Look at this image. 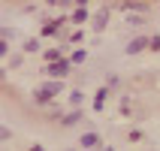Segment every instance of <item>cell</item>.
Returning a JSON list of instances; mask_svg holds the SVG:
<instances>
[{
    "label": "cell",
    "instance_id": "8fae6325",
    "mask_svg": "<svg viewBox=\"0 0 160 151\" xmlns=\"http://www.w3.org/2000/svg\"><path fill=\"white\" fill-rule=\"evenodd\" d=\"M82 100H85V94H82V91H72V94H70V103H72V106H79Z\"/></svg>",
    "mask_w": 160,
    "mask_h": 151
},
{
    "label": "cell",
    "instance_id": "44dd1931",
    "mask_svg": "<svg viewBox=\"0 0 160 151\" xmlns=\"http://www.w3.org/2000/svg\"><path fill=\"white\" fill-rule=\"evenodd\" d=\"M103 151H115V148H103Z\"/></svg>",
    "mask_w": 160,
    "mask_h": 151
},
{
    "label": "cell",
    "instance_id": "ac0fdd59",
    "mask_svg": "<svg viewBox=\"0 0 160 151\" xmlns=\"http://www.w3.org/2000/svg\"><path fill=\"white\" fill-rule=\"evenodd\" d=\"M82 39H85V33H82V30H72V36H70V43H82Z\"/></svg>",
    "mask_w": 160,
    "mask_h": 151
},
{
    "label": "cell",
    "instance_id": "52a82bcc",
    "mask_svg": "<svg viewBox=\"0 0 160 151\" xmlns=\"http://www.w3.org/2000/svg\"><path fill=\"white\" fill-rule=\"evenodd\" d=\"M106 94H109V88H100L97 94H94V112H103V103H106Z\"/></svg>",
    "mask_w": 160,
    "mask_h": 151
},
{
    "label": "cell",
    "instance_id": "5b68a950",
    "mask_svg": "<svg viewBox=\"0 0 160 151\" xmlns=\"http://www.w3.org/2000/svg\"><path fill=\"white\" fill-rule=\"evenodd\" d=\"M79 121H82V112H79V109H72V112L61 115V124L63 127H72V124H79Z\"/></svg>",
    "mask_w": 160,
    "mask_h": 151
},
{
    "label": "cell",
    "instance_id": "30bf717a",
    "mask_svg": "<svg viewBox=\"0 0 160 151\" xmlns=\"http://www.w3.org/2000/svg\"><path fill=\"white\" fill-rule=\"evenodd\" d=\"M42 88H45V91H48V94H52V97H54V94H58V91H61L63 85H61V82H54V79H52V82H45Z\"/></svg>",
    "mask_w": 160,
    "mask_h": 151
},
{
    "label": "cell",
    "instance_id": "9a60e30c",
    "mask_svg": "<svg viewBox=\"0 0 160 151\" xmlns=\"http://www.w3.org/2000/svg\"><path fill=\"white\" fill-rule=\"evenodd\" d=\"M127 24H145L142 15H127Z\"/></svg>",
    "mask_w": 160,
    "mask_h": 151
},
{
    "label": "cell",
    "instance_id": "7a4b0ae2",
    "mask_svg": "<svg viewBox=\"0 0 160 151\" xmlns=\"http://www.w3.org/2000/svg\"><path fill=\"white\" fill-rule=\"evenodd\" d=\"M145 48H148V36H133V39L127 43L124 52L127 54H139V52H145Z\"/></svg>",
    "mask_w": 160,
    "mask_h": 151
},
{
    "label": "cell",
    "instance_id": "6da1fadb",
    "mask_svg": "<svg viewBox=\"0 0 160 151\" xmlns=\"http://www.w3.org/2000/svg\"><path fill=\"white\" fill-rule=\"evenodd\" d=\"M70 67H72V63L67 61V58H61L58 63H48V67H45V76H52V79L58 82V79H63V76L70 73Z\"/></svg>",
    "mask_w": 160,
    "mask_h": 151
},
{
    "label": "cell",
    "instance_id": "2e32d148",
    "mask_svg": "<svg viewBox=\"0 0 160 151\" xmlns=\"http://www.w3.org/2000/svg\"><path fill=\"white\" fill-rule=\"evenodd\" d=\"M127 139H130V142H139V139H142V130H130V136H127Z\"/></svg>",
    "mask_w": 160,
    "mask_h": 151
},
{
    "label": "cell",
    "instance_id": "7402d4cb",
    "mask_svg": "<svg viewBox=\"0 0 160 151\" xmlns=\"http://www.w3.org/2000/svg\"><path fill=\"white\" fill-rule=\"evenodd\" d=\"M0 79H3V76H0Z\"/></svg>",
    "mask_w": 160,
    "mask_h": 151
},
{
    "label": "cell",
    "instance_id": "3957f363",
    "mask_svg": "<svg viewBox=\"0 0 160 151\" xmlns=\"http://www.w3.org/2000/svg\"><path fill=\"white\" fill-rule=\"evenodd\" d=\"M106 24H109V6H103L97 15H94V30H97V33H103V30H106Z\"/></svg>",
    "mask_w": 160,
    "mask_h": 151
},
{
    "label": "cell",
    "instance_id": "277c9868",
    "mask_svg": "<svg viewBox=\"0 0 160 151\" xmlns=\"http://www.w3.org/2000/svg\"><path fill=\"white\" fill-rule=\"evenodd\" d=\"M82 148L103 151V145H100V136H97V133H82Z\"/></svg>",
    "mask_w": 160,
    "mask_h": 151
},
{
    "label": "cell",
    "instance_id": "9c48e42d",
    "mask_svg": "<svg viewBox=\"0 0 160 151\" xmlns=\"http://www.w3.org/2000/svg\"><path fill=\"white\" fill-rule=\"evenodd\" d=\"M33 100H36V103H48V100H52V94H48V91H45V88H36Z\"/></svg>",
    "mask_w": 160,
    "mask_h": 151
},
{
    "label": "cell",
    "instance_id": "ba28073f",
    "mask_svg": "<svg viewBox=\"0 0 160 151\" xmlns=\"http://www.w3.org/2000/svg\"><path fill=\"white\" fill-rule=\"evenodd\" d=\"M42 58H45V63H58L61 61V52H58V48H45Z\"/></svg>",
    "mask_w": 160,
    "mask_h": 151
},
{
    "label": "cell",
    "instance_id": "5bb4252c",
    "mask_svg": "<svg viewBox=\"0 0 160 151\" xmlns=\"http://www.w3.org/2000/svg\"><path fill=\"white\" fill-rule=\"evenodd\" d=\"M85 58H88V54H85V52H82V48H79V52H72L70 63H82V61H85Z\"/></svg>",
    "mask_w": 160,
    "mask_h": 151
},
{
    "label": "cell",
    "instance_id": "4fadbf2b",
    "mask_svg": "<svg viewBox=\"0 0 160 151\" xmlns=\"http://www.w3.org/2000/svg\"><path fill=\"white\" fill-rule=\"evenodd\" d=\"M148 48L151 52H160V36H148Z\"/></svg>",
    "mask_w": 160,
    "mask_h": 151
},
{
    "label": "cell",
    "instance_id": "e0dca14e",
    "mask_svg": "<svg viewBox=\"0 0 160 151\" xmlns=\"http://www.w3.org/2000/svg\"><path fill=\"white\" fill-rule=\"evenodd\" d=\"M9 136H12V130H9V127H0V142H6Z\"/></svg>",
    "mask_w": 160,
    "mask_h": 151
},
{
    "label": "cell",
    "instance_id": "ffe728a7",
    "mask_svg": "<svg viewBox=\"0 0 160 151\" xmlns=\"http://www.w3.org/2000/svg\"><path fill=\"white\" fill-rule=\"evenodd\" d=\"M30 151H45V148H42V145H30Z\"/></svg>",
    "mask_w": 160,
    "mask_h": 151
},
{
    "label": "cell",
    "instance_id": "8992f818",
    "mask_svg": "<svg viewBox=\"0 0 160 151\" xmlns=\"http://www.w3.org/2000/svg\"><path fill=\"white\" fill-rule=\"evenodd\" d=\"M88 15H91V12H88L85 6H76L70 18H72V24H85V21H88Z\"/></svg>",
    "mask_w": 160,
    "mask_h": 151
},
{
    "label": "cell",
    "instance_id": "7c38bea8",
    "mask_svg": "<svg viewBox=\"0 0 160 151\" xmlns=\"http://www.w3.org/2000/svg\"><path fill=\"white\" fill-rule=\"evenodd\" d=\"M24 52H30V54L39 52V43H36V39H27V43H24Z\"/></svg>",
    "mask_w": 160,
    "mask_h": 151
},
{
    "label": "cell",
    "instance_id": "d6986e66",
    "mask_svg": "<svg viewBox=\"0 0 160 151\" xmlns=\"http://www.w3.org/2000/svg\"><path fill=\"white\" fill-rule=\"evenodd\" d=\"M6 52H9V45H6V39H0V58H6Z\"/></svg>",
    "mask_w": 160,
    "mask_h": 151
}]
</instances>
